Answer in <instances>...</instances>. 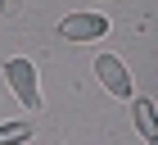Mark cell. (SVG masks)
I'll use <instances>...</instances> for the list:
<instances>
[{
  "instance_id": "cell-1",
  "label": "cell",
  "mask_w": 158,
  "mask_h": 145,
  "mask_svg": "<svg viewBox=\"0 0 158 145\" xmlns=\"http://www.w3.org/2000/svg\"><path fill=\"white\" fill-rule=\"evenodd\" d=\"M5 77H9L14 95L23 100V109H41V82H36L32 59H9V64H5Z\"/></svg>"
},
{
  "instance_id": "cell-6",
  "label": "cell",
  "mask_w": 158,
  "mask_h": 145,
  "mask_svg": "<svg viewBox=\"0 0 158 145\" xmlns=\"http://www.w3.org/2000/svg\"><path fill=\"white\" fill-rule=\"evenodd\" d=\"M18 9H23V0H0V14H9V18H14Z\"/></svg>"
},
{
  "instance_id": "cell-5",
  "label": "cell",
  "mask_w": 158,
  "mask_h": 145,
  "mask_svg": "<svg viewBox=\"0 0 158 145\" xmlns=\"http://www.w3.org/2000/svg\"><path fill=\"white\" fill-rule=\"evenodd\" d=\"M32 141V122H0V145H27Z\"/></svg>"
},
{
  "instance_id": "cell-3",
  "label": "cell",
  "mask_w": 158,
  "mask_h": 145,
  "mask_svg": "<svg viewBox=\"0 0 158 145\" xmlns=\"http://www.w3.org/2000/svg\"><path fill=\"white\" fill-rule=\"evenodd\" d=\"M59 36L63 41H99V36H109V18L104 14H68V18H59Z\"/></svg>"
},
{
  "instance_id": "cell-2",
  "label": "cell",
  "mask_w": 158,
  "mask_h": 145,
  "mask_svg": "<svg viewBox=\"0 0 158 145\" xmlns=\"http://www.w3.org/2000/svg\"><path fill=\"white\" fill-rule=\"evenodd\" d=\"M95 77L113 100H131V72L118 55H95Z\"/></svg>"
},
{
  "instance_id": "cell-4",
  "label": "cell",
  "mask_w": 158,
  "mask_h": 145,
  "mask_svg": "<svg viewBox=\"0 0 158 145\" xmlns=\"http://www.w3.org/2000/svg\"><path fill=\"white\" fill-rule=\"evenodd\" d=\"M131 118H135V132L145 136L149 145H158V104L145 95H131Z\"/></svg>"
}]
</instances>
